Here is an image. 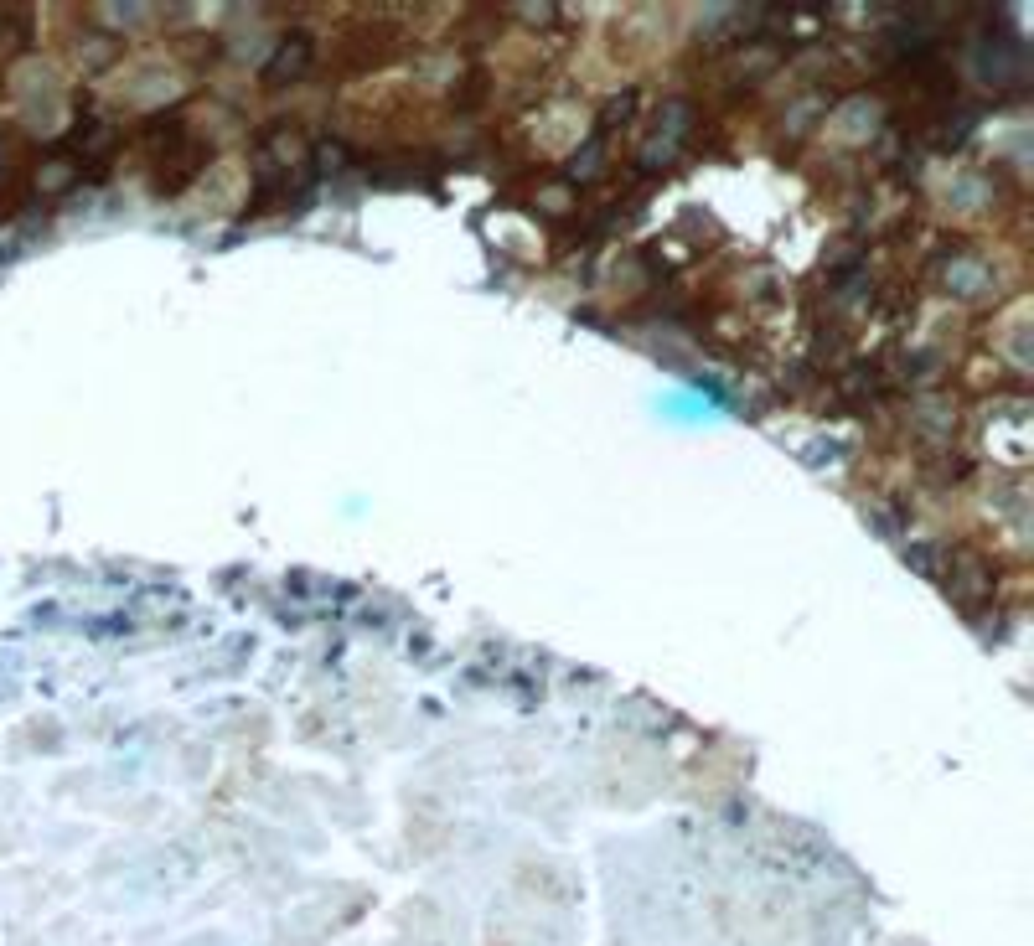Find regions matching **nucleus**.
I'll return each instance as SVG.
<instances>
[{
	"instance_id": "1",
	"label": "nucleus",
	"mask_w": 1034,
	"mask_h": 946,
	"mask_svg": "<svg viewBox=\"0 0 1034 946\" xmlns=\"http://www.w3.org/2000/svg\"><path fill=\"white\" fill-rule=\"evenodd\" d=\"M207 161H212V145L197 130L181 125V119H156V125H150L145 166H150V187L161 197H181L207 171Z\"/></svg>"
},
{
	"instance_id": "2",
	"label": "nucleus",
	"mask_w": 1034,
	"mask_h": 946,
	"mask_svg": "<svg viewBox=\"0 0 1034 946\" xmlns=\"http://www.w3.org/2000/svg\"><path fill=\"white\" fill-rule=\"evenodd\" d=\"M311 57H316V52H311V37H306V32H290V37L275 47V57H269V68H264V83H269V88H280V83H295L300 73L311 68Z\"/></svg>"
},
{
	"instance_id": "3",
	"label": "nucleus",
	"mask_w": 1034,
	"mask_h": 946,
	"mask_svg": "<svg viewBox=\"0 0 1034 946\" xmlns=\"http://www.w3.org/2000/svg\"><path fill=\"white\" fill-rule=\"evenodd\" d=\"M32 37H37V16L26 6H0V57H21L32 52Z\"/></svg>"
}]
</instances>
